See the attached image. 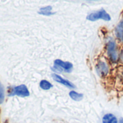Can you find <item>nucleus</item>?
I'll use <instances>...</instances> for the list:
<instances>
[{"label": "nucleus", "mask_w": 123, "mask_h": 123, "mask_svg": "<svg viewBox=\"0 0 123 123\" xmlns=\"http://www.w3.org/2000/svg\"><path fill=\"white\" fill-rule=\"evenodd\" d=\"M54 64V65L52 69L58 72L65 71L67 73H70L73 68V65L72 63L69 62H64L61 59H56Z\"/></svg>", "instance_id": "f257e3e1"}, {"label": "nucleus", "mask_w": 123, "mask_h": 123, "mask_svg": "<svg viewBox=\"0 0 123 123\" xmlns=\"http://www.w3.org/2000/svg\"><path fill=\"white\" fill-rule=\"evenodd\" d=\"M86 19L92 22L96 21L98 20H104L105 21H109L111 20V17L104 10H100L98 11L89 14L87 16Z\"/></svg>", "instance_id": "f03ea898"}, {"label": "nucleus", "mask_w": 123, "mask_h": 123, "mask_svg": "<svg viewBox=\"0 0 123 123\" xmlns=\"http://www.w3.org/2000/svg\"><path fill=\"white\" fill-rule=\"evenodd\" d=\"M106 51L109 59L113 63L117 62L119 58V55L116 50V43L114 41H110L108 42L106 46Z\"/></svg>", "instance_id": "7ed1b4c3"}, {"label": "nucleus", "mask_w": 123, "mask_h": 123, "mask_svg": "<svg viewBox=\"0 0 123 123\" xmlns=\"http://www.w3.org/2000/svg\"><path fill=\"white\" fill-rule=\"evenodd\" d=\"M10 91L12 93L9 94L10 96L17 95L20 97H26V96H29V95H30V93H29V91H28L27 86L24 84L14 87L13 89Z\"/></svg>", "instance_id": "20e7f679"}, {"label": "nucleus", "mask_w": 123, "mask_h": 123, "mask_svg": "<svg viewBox=\"0 0 123 123\" xmlns=\"http://www.w3.org/2000/svg\"><path fill=\"white\" fill-rule=\"evenodd\" d=\"M51 76H52L54 80H55L56 82H57L59 83L64 85L65 86H66V87H68L69 88H75V86L71 82H70L69 80L63 78L62 77H61L60 75H57L56 73H52Z\"/></svg>", "instance_id": "39448f33"}, {"label": "nucleus", "mask_w": 123, "mask_h": 123, "mask_svg": "<svg viewBox=\"0 0 123 123\" xmlns=\"http://www.w3.org/2000/svg\"><path fill=\"white\" fill-rule=\"evenodd\" d=\"M97 73L100 76H105L109 73V67L104 62H99L96 67Z\"/></svg>", "instance_id": "423d86ee"}, {"label": "nucleus", "mask_w": 123, "mask_h": 123, "mask_svg": "<svg viewBox=\"0 0 123 123\" xmlns=\"http://www.w3.org/2000/svg\"><path fill=\"white\" fill-rule=\"evenodd\" d=\"M102 123H119L117 118L111 113L106 114L102 118Z\"/></svg>", "instance_id": "0eeeda50"}, {"label": "nucleus", "mask_w": 123, "mask_h": 123, "mask_svg": "<svg viewBox=\"0 0 123 123\" xmlns=\"http://www.w3.org/2000/svg\"><path fill=\"white\" fill-rule=\"evenodd\" d=\"M116 36L121 41L123 39V19L119 22V23L117 25L115 29Z\"/></svg>", "instance_id": "6e6552de"}, {"label": "nucleus", "mask_w": 123, "mask_h": 123, "mask_svg": "<svg viewBox=\"0 0 123 123\" xmlns=\"http://www.w3.org/2000/svg\"><path fill=\"white\" fill-rule=\"evenodd\" d=\"M38 14L42 15H45V16H50V15L55 14V12H52V7L51 6H46V7H41L38 11Z\"/></svg>", "instance_id": "1a4fd4ad"}, {"label": "nucleus", "mask_w": 123, "mask_h": 123, "mask_svg": "<svg viewBox=\"0 0 123 123\" xmlns=\"http://www.w3.org/2000/svg\"><path fill=\"white\" fill-rule=\"evenodd\" d=\"M69 96H70V98L74 100V101H80L83 99V95L82 93H79L75 91H71L70 93H69Z\"/></svg>", "instance_id": "9d476101"}, {"label": "nucleus", "mask_w": 123, "mask_h": 123, "mask_svg": "<svg viewBox=\"0 0 123 123\" xmlns=\"http://www.w3.org/2000/svg\"><path fill=\"white\" fill-rule=\"evenodd\" d=\"M40 87L41 88V89L46 91V90H49L50 88H51L53 87V85L50 82L46 80H42L40 82Z\"/></svg>", "instance_id": "9b49d317"}, {"label": "nucleus", "mask_w": 123, "mask_h": 123, "mask_svg": "<svg viewBox=\"0 0 123 123\" xmlns=\"http://www.w3.org/2000/svg\"><path fill=\"white\" fill-rule=\"evenodd\" d=\"M5 100V89L4 86L0 82V104H2Z\"/></svg>", "instance_id": "f8f14e48"}, {"label": "nucleus", "mask_w": 123, "mask_h": 123, "mask_svg": "<svg viewBox=\"0 0 123 123\" xmlns=\"http://www.w3.org/2000/svg\"><path fill=\"white\" fill-rule=\"evenodd\" d=\"M119 59L120 62L122 64H123V49H122V51H121V52H120V54L119 55Z\"/></svg>", "instance_id": "ddd939ff"}, {"label": "nucleus", "mask_w": 123, "mask_h": 123, "mask_svg": "<svg viewBox=\"0 0 123 123\" xmlns=\"http://www.w3.org/2000/svg\"><path fill=\"white\" fill-rule=\"evenodd\" d=\"M119 123H123V118H120L119 120Z\"/></svg>", "instance_id": "4468645a"}, {"label": "nucleus", "mask_w": 123, "mask_h": 123, "mask_svg": "<svg viewBox=\"0 0 123 123\" xmlns=\"http://www.w3.org/2000/svg\"><path fill=\"white\" fill-rule=\"evenodd\" d=\"M122 42H123V39H122Z\"/></svg>", "instance_id": "2eb2a0df"}]
</instances>
